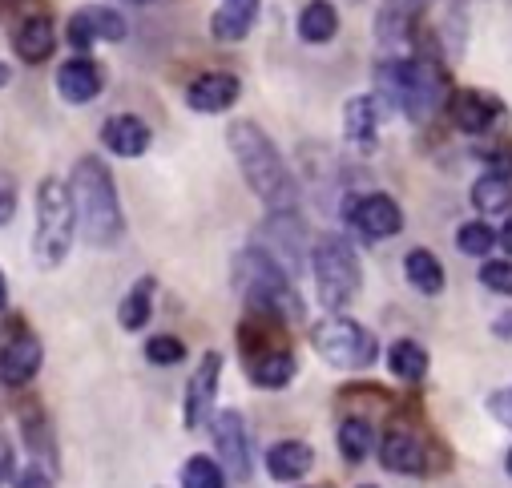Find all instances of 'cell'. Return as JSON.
Wrapping results in <instances>:
<instances>
[{"instance_id":"obj_1","label":"cell","mask_w":512,"mask_h":488,"mask_svg":"<svg viewBox=\"0 0 512 488\" xmlns=\"http://www.w3.org/2000/svg\"><path fill=\"white\" fill-rule=\"evenodd\" d=\"M226 146H230L246 186L254 190V198L267 210H295V202H299L295 174L287 170L279 146L271 142V134L263 126H254V121H230Z\"/></svg>"},{"instance_id":"obj_2","label":"cell","mask_w":512,"mask_h":488,"mask_svg":"<svg viewBox=\"0 0 512 488\" xmlns=\"http://www.w3.org/2000/svg\"><path fill=\"white\" fill-rule=\"evenodd\" d=\"M69 194H73V214H77V234L85 247L109 251L125 238V214L121 198L113 186V174L101 158H81L69 174Z\"/></svg>"},{"instance_id":"obj_3","label":"cell","mask_w":512,"mask_h":488,"mask_svg":"<svg viewBox=\"0 0 512 488\" xmlns=\"http://www.w3.org/2000/svg\"><path fill=\"white\" fill-rule=\"evenodd\" d=\"M379 97L412 121H428L448 101V73L428 57H388L375 69Z\"/></svg>"},{"instance_id":"obj_4","label":"cell","mask_w":512,"mask_h":488,"mask_svg":"<svg viewBox=\"0 0 512 488\" xmlns=\"http://www.w3.org/2000/svg\"><path fill=\"white\" fill-rule=\"evenodd\" d=\"M230 275H234V291L246 299L250 311H271V315H279L287 323L307 319V307H303V299L295 291V275H287L267 251H259V247L242 251L234 259Z\"/></svg>"},{"instance_id":"obj_5","label":"cell","mask_w":512,"mask_h":488,"mask_svg":"<svg viewBox=\"0 0 512 488\" xmlns=\"http://www.w3.org/2000/svg\"><path fill=\"white\" fill-rule=\"evenodd\" d=\"M77 238V214L69 182L41 178L37 186V230H33V259L41 271H57L69 259V247Z\"/></svg>"},{"instance_id":"obj_6","label":"cell","mask_w":512,"mask_h":488,"mask_svg":"<svg viewBox=\"0 0 512 488\" xmlns=\"http://www.w3.org/2000/svg\"><path fill=\"white\" fill-rule=\"evenodd\" d=\"M311 271H315V287H319V303L327 311H343L359 287H363V267L359 255L347 238L339 234H323L311 247Z\"/></svg>"},{"instance_id":"obj_7","label":"cell","mask_w":512,"mask_h":488,"mask_svg":"<svg viewBox=\"0 0 512 488\" xmlns=\"http://www.w3.org/2000/svg\"><path fill=\"white\" fill-rule=\"evenodd\" d=\"M311 347L319 351V359H327L331 368H339V372H367L371 363L379 359L375 335L363 323L343 319V315L315 323L311 327Z\"/></svg>"},{"instance_id":"obj_8","label":"cell","mask_w":512,"mask_h":488,"mask_svg":"<svg viewBox=\"0 0 512 488\" xmlns=\"http://www.w3.org/2000/svg\"><path fill=\"white\" fill-rule=\"evenodd\" d=\"M254 247L267 251L287 275H295L303 255H307V226H303V218L295 210H271L263 230L254 234Z\"/></svg>"},{"instance_id":"obj_9","label":"cell","mask_w":512,"mask_h":488,"mask_svg":"<svg viewBox=\"0 0 512 488\" xmlns=\"http://www.w3.org/2000/svg\"><path fill=\"white\" fill-rule=\"evenodd\" d=\"M210 432H214V448H218V464H222L226 480H250L254 452H250V432H246L242 412H234V408L214 412Z\"/></svg>"},{"instance_id":"obj_10","label":"cell","mask_w":512,"mask_h":488,"mask_svg":"<svg viewBox=\"0 0 512 488\" xmlns=\"http://www.w3.org/2000/svg\"><path fill=\"white\" fill-rule=\"evenodd\" d=\"M343 218L351 230H359L367 242H383V238H396L404 230V210L396 198L388 194H359L343 206Z\"/></svg>"},{"instance_id":"obj_11","label":"cell","mask_w":512,"mask_h":488,"mask_svg":"<svg viewBox=\"0 0 512 488\" xmlns=\"http://www.w3.org/2000/svg\"><path fill=\"white\" fill-rule=\"evenodd\" d=\"M41 363H45L41 339H37L25 323H17V327L5 335V343H0V380H5L9 388H25V384L37 380Z\"/></svg>"},{"instance_id":"obj_12","label":"cell","mask_w":512,"mask_h":488,"mask_svg":"<svg viewBox=\"0 0 512 488\" xmlns=\"http://www.w3.org/2000/svg\"><path fill=\"white\" fill-rule=\"evenodd\" d=\"M218 380H222V351H206L198 359V368L190 376L186 388V404H182V424L194 432L214 416V400H218Z\"/></svg>"},{"instance_id":"obj_13","label":"cell","mask_w":512,"mask_h":488,"mask_svg":"<svg viewBox=\"0 0 512 488\" xmlns=\"http://www.w3.org/2000/svg\"><path fill=\"white\" fill-rule=\"evenodd\" d=\"M379 464L388 472H404V476H424L428 464V444L420 432H412L408 424H392L379 440Z\"/></svg>"},{"instance_id":"obj_14","label":"cell","mask_w":512,"mask_h":488,"mask_svg":"<svg viewBox=\"0 0 512 488\" xmlns=\"http://www.w3.org/2000/svg\"><path fill=\"white\" fill-rule=\"evenodd\" d=\"M65 41L73 49H89L97 41H125V17L117 9H105V5H89V9H77L65 25Z\"/></svg>"},{"instance_id":"obj_15","label":"cell","mask_w":512,"mask_h":488,"mask_svg":"<svg viewBox=\"0 0 512 488\" xmlns=\"http://www.w3.org/2000/svg\"><path fill=\"white\" fill-rule=\"evenodd\" d=\"M150 126L138 117V113H113L105 117V126H101V142L109 154L117 158H142L150 150Z\"/></svg>"},{"instance_id":"obj_16","label":"cell","mask_w":512,"mask_h":488,"mask_svg":"<svg viewBox=\"0 0 512 488\" xmlns=\"http://www.w3.org/2000/svg\"><path fill=\"white\" fill-rule=\"evenodd\" d=\"M242 93V81L234 73H202L186 85V105L194 113H226Z\"/></svg>"},{"instance_id":"obj_17","label":"cell","mask_w":512,"mask_h":488,"mask_svg":"<svg viewBox=\"0 0 512 488\" xmlns=\"http://www.w3.org/2000/svg\"><path fill=\"white\" fill-rule=\"evenodd\" d=\"M448 105H452V121L464 134H488L504 113V105L484 89H460Z\"/></svg>"},{"instance_id":"obj_18","label":"cell","mask_w":512,"mask_h":488,"mask_svg":"<svg viewBox=\"0 0 512 488\" xmlns=\"http://www.w3.org/2000/svg\"><path fill=\"white\" fill-rule=\"evenodd\" d=\"M101 89H105V73H101V65L89 61V57H73V61H65V65L57 69V93H61V101H69V105H89Z\"/></svg>"},{"instance_id":"obj_19","label":"cell","mask_w":512,"mask_h":488,"mask_svg":"<svg viewBox=\"0 0 512 488\" xmlns=\"http://www.w3.org/2000/svg\"><path fill=\"white\" fill-rule=\"evenodd\" d=\"M259 13H263V0H222L210 17V33L214 41L222 45H234V41H246L250 29L259 25Z\"/></svg>"},{"instance_id":"obj_20","label":"cell","mask_w":512,"mask_h":488,"mask_svg":"<svg viewBox=\"0 0 512 488\" xmlns=\"http://www.w3.org/2000/svg\"><path fill=\"white\" fill-rule=\"evenodd\" d=\"M13 49H17V57H21L25 65H41V61H49L53 49H57V25H53V17H45V13H29V17L13 29Z\"/></svg>"},{"instance_id":"obj_21","label":"cell","mask_w":512,"mask_h":488,"mask_svg":"<svg viewBox=\"0 0 512 488\" xmlns=\"http://www.w3.org/2000/svg\"><path fill=\"white\" fill-rule=\"evenodd\" d=\"M295 372H299V359H295L291 347H283V351H267V355H259V359H246V376H250V384H254V388H263V392H279V388H287V384L295 380Z\"/></svg>"},{"instance_id":"obj_22","label":"cell","mask_w":512,"mask_h":488,"mask_svg":"<svg viewBox=\"0 0 512 488\" xmlns=\"http://www.w3.org/2000/svg\"><path fill=\"white\" fill-rule=\"evenodd\" d=\"M311 464H315V448L307 440H279L275 448H267V472H271V480H283V484L303 480L311 472Z\"/></svg>"},{"instance_id":"obj_23","label":"cell","mask_w":512,"mask_h":488,"mask_svg":"<svg viewBox=\"0 0 512 488\" xmlns=\"http://www.w3.org/2000/svg\"><path fill=\"white\" fill-rule=\"evenodd\" d=\"M343 134L359 150H371L375 146V134H379V97L363 93V97H351L347 101V109H343Z\"/></svg>"},{"instance_id":"obj_24","label":"cell","mask_w":512,"mask_h":488,"mask_svg":"<svg viewBox=\"0 0 512 488\" xmlns=\"http://www.w3.org/2000/svg\"><path fill=\"white\" fill-rule=\"evenodd\" d=\"M154 291H158V279H154V275H142V279L130 287V295H125L121 307H117L121 331H142V327L154 319Z\"/></svg>"},{"instance_id":"obj_25","label":"cell","mask_w":512,"mask_h":488,"mask_svg":"<svg viewBox=\"0 0 512 488\" xmlns=\"http://www.w3.org/2000/svg\"><path fill=\"white\" fill-rule=\"evenodd\" d=\"M388 372L400 380V384H420L428 376V351L424 343L416 339H396L388 347Z\"/></svg>"},{"instance_id":"obj_26","label":"cell","mask_w":512,"mask_h":488,"mask_svg":"<svg viewBox=\"0 0 512 488\" xmlns=\"http://www.w3.org/2000/svg\"><path fill=\"white\" fill-rule=\"evenodd\" d=\"M335 33H339V13L331 0H307L299 13V37L307 45H327Z\"/></svg>"},{"instance_id":"obj_27","label":"cell","mask_w":512,"mask_h":488,"mask_svg":"<svg viewBox=\"0 0 512 488\" xmlns=\"http://www.w3.org/2000/svg\"><path fill=\"white\" fill-rule=\"evenodd\" d=\"M404 275H408V283H412L420 295H440V291H444V267H440V259H436L432 251H424V247H416V251L404 255Z\"/></svg>"},{"instance_id":"obj_28","label":"cell","mask_w":512,"mask_h":488,"mask_svg":"<svg viewBox=\"0 0 512 488\" xmlns=\"http://www.w3.org/2000/svg\"><path fill=\"white\" fill-rule=\"evenodd\" d=\"M335 440H339V452H343L347 464H363L371 456V448H375V432H371V424L363 416H347L339 424Z\"/></svg>"},{"instance_id":"obj_29","label":"cell","mask_w":512,"mask_h":488,"mask_svg":"<svg viewBox=\"0 0 512 488\" xmlns=\"http://www.w3.org/2000/svg\"><path fill=\"white\" fill-rule=\"evenodd\" d=\"M512 202V186H508V174H484V178H476V186H472V206L480 210V214H500L504 206Z\"/></svg>"},{"instance_id":"obj_30","label":"cell","mask_w":512,"mask_h":488,"mask_svg":"<svg viewBox=\"0 0 512 488\" xmlns=\"http://www.w3.org/2000/svg\"><path fill=\"white\" fill-rule=\"evenodd\" d=\"M182 488H226V472L210 456H190L182 464Z\"/></svg>"},{"instance_id":"obj_31","label":"cell","mask_w":512,"mask_h":488,"mask_svg":"<svg viewBox=\"0 0 512 488\" xmlns=\"http://www.w3.org/2000/svg\"><path fill=\"white\" fill-rule=\"evenodd\" d=\"M456 247H460V255H468V259H484V255L496 247V230H492L488 222H464V226L456 230Z\"/></svg>"},{"instance_id":"obj_32","label":"cell","mask_w":512,"mask_h":488,"mask_svg":"<svg viewBox=\"0 0 512 488\" xmlns=\"http://www.w3.org/2000/svg\"><path fill=\"white\" fill-rule=\"evenodd\" d=\"M146 359L154 363V368H174V363L186 359V343L178 335H154L146 343Z\"/></svg>"},{"instance_id":"obj_33","label":"cell","mask_w":512,"mask_h":488,"mask_svg":"<svg viewBox=\"0 0 512 488\" xmlns=\"http://www.w3.org/2000/svg\"><path fill=\"white\" fill-rule=\"evenodd\" d=\"M480 283L496 295H512V263H484L480 267Z\"/></svg>"},{"instance_id":"obj_34","label":"cell","mask_w":512,"mask_h":488,"mask_svg":"<svg viewBox=\"0 0 512 488\" xmlns=\"http://www.w3.org/2000/svg\"><path fill=\"white\" fill-rule=\"evenodd\" d=\"M488 416H492L496 424H504V428H512V384L488 396Z\"/></svg>"},{"instance_id":"obj_35","label":"cell","mask_w":512,"mask_h":488,"mask_svg":"<svg viewBox=\"0 0 512 488\" xmlns=\"http://www.w3.org/2000/svg\"><path fill=\"white\" fill-rule=\"evenodd\" d=\"M17 214V186L9 174H0V226H9Z\"/></svg>"},{"instance_id":"obj_36","label":"cell","mask_w":512,"mask_h":488,"mask_svg":"<svg viewBox=\"0 0 512 488\" xmlns=\"http://www.w3.org/2000/svg\"><path fill=\"white\" fill-rule=\"evenodd\" d=\"M13 476V448L0 440V480H9Z\"/></svg>"},{"instance_id":"obj_37","label":"cell","mask_w":512,"mask_h":488,"mask_svg":"<svg viewBox=\"0 0 512 488\" xmlns=\"http://www.w3.org/2000/svg\"><path fill=\"white\" fill-rule=\"evenodd\" d=\"M492 335H500V339H512V311H508V315H500V319L492 323Z\"/></svg>"},{"instance_id":"obj_38","label":"cell","mask_w":512,"mask_h":488,"mask_svg":"<svg viewBox=\"0 0 512 488\" xmlns=\"http://www.w3.org/2000/svg\"><path fill=\"white\" fill-rule=\"evenodd\" d=\"M496 238H500V247H504V251L512 255V218H508V222L500 226V234H496Z\"/></svg>"},{"instance_id":"obj_39","label":"cell","mask_w":512,"mask_h":488,"mask_svg":"<svg viewBox=\"0 0 512 488\" xmlns=\"http://www.w3.org/2000/svg\"><path fill=\"white\" fill-rule=\"evenodd\" d=\"M9 307V279H5V271H0V311Z\"/></svg>"},{"instance_id":"obj_40","label":"cell","mask_w":512,"mask_h":488,"mask_svg":"<svg viewBox=\"0 0 512 488\" xmlns=\"http://www.w3.org/2000/svg\"><path fill=\"white\" fill-rule=\"evenodd\" d=\"M9 81H13V69H9V65H5V61H0V89H5V85H9Z\"/></svg>"},{"instance_id":"obj_41","label":"cell","mask_w":512,"mask_h":488,"mask_svg":"<svg viewBox=\"0 0 512 488\" xmlns=\"http://www.w3.org/2000/svg\"><path fill=\"white\" fill-rule=\"evenodd\" d=\"M504 468H508V476H512V448H508V456H504Z\"/></svg>"},{"instance_id":"obj_42","label":"cell","mask_w":512,"mask_h":488,"mask_svg":"<svg viewBox=\"0 0 512 488\" xmlns=\"http://www.w3.org/2000/svg\"><path fill=\"white\" fill-rule=\"evenodd\" d=\"M412 5H420V9H428V5H432V0H412Z\"/></svg>"},{"instance_id":"obj_43","label":"cell","mask_w":512,"mask_h":488,"mask_svg":"<svg viewBox=\"0 0 512 488\" xmlns=\"http://www.w3.org/2000/svg\"><path fill=\"white\" fill-rule=\"evenodd\" d=\"M130 5H154V0H130Z\"/></svg>"},{"instance_id":"obj_44","label":"cell","mask_w":512,"mask_h":488,"mask_svg":"<svg viewBox=\"0 0 512 488\" xmlns=\"http://www.w3.org/2000/svg\"><path fill=\"white\" fill-rule=\"evenodd\" d=\"M363 488H371V484H363Z\"/></svg>"}]
</instances>
